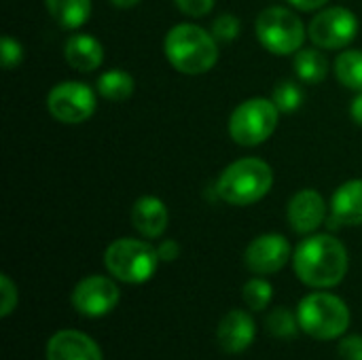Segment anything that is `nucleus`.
Returning a JSON list of instances; mask_svg holds the SVG:
<instances>
[{
  "label": "nucleus",
  "instance_id": "nucleus-1",
  "mask_svg": "<svg viewBox=\"0 0 362 360\" xmlns=\"http://www.w3.org/2000/svg\"><path fill=\"white\" fill-rule=\"evenodd\" d=\"M293 267L305 286L333 289L348 274V250L329 233H312L297 246Z\"/></svg>",
  "mask_w": 362,
  "mask_h": 360
},
{
  "label": "nucleus",
  "instance_id": "nucleus-2",
  "mask_svg": "<svg viewBox=\"0 0 362 360\" xmlns=\"http://www.w3.org/2000/svg\"><path fill=\"white\" fill-rule=\"evenodd\" d=\"M165 59L180 74L197 76L210 72L218 62V40L197 23H178L163 38Z\"/></svg>",
  "mask_w": 362,
  "mask_h": 360
},
{
  "label": "nucleus",
  "instance_id": "nucleus-3",
  "mask_svg": "<svg viewBox=\"0 0 362 360\" xmlns=\"http://www.w3.org/2000/svg\"><path fill=\"white\" fill-rule=\"evenodd\" d=\"M274 187V170L259 157H244L223 170L216 180V193L231 206H252Z\"/></svg>",
  "mask_w": 362,
  "mask_h": 360
},
{
  "label": "nucleus",
  "instance_id": "nucleus-4",
  "mask_svg": "<svg viewBox=\"0 0 362 360\" xmlns=\"http://www.w3.org/2000/svg\"><path fill=\"white\" fill-rule=\"evenodd\" d=\"M297 316L301 331L320 342L337 339L350 327V310L344 299L325 291L303 297L297 308Z\"/></svg>",
  "mask_w": 362,
  "mask_h": 360
},
{
  "label": "nucleus",
  "instance_id": "nucleus-5",
  "mask_svg": "<svg viewBox=\"0 0 362 360\" xmlns=\"http://www.w3.org/2000/svg\"><path fill=\"white\" fill-rule=\"evenodd\" d=\"M159 252L144 240L121 238L115 240L104 252V265L108 274L125 284L148 282L159 265Z\"/></svg>",
  "mask_w": 362,
  "mask_h": 360
},
{
  "label": "nucleus",
  "instance_id": "nucleus-6",
  "mask_svg": "<svg viewBox=\"0 0 362 360\" xmlns=\"http://www.w3.org/2000/svg\"><path fill=\"white\" fill-rule=\"evenodd\" d=\"M280 121V110L269 98H248L229 117V136L235 144L252 149L267 142Z\"/></svg>",
  "mask_w": 362,
  "mask_h": 360
},
{
  "label": "nucleus",
  "instance_id": "nucleus-7",
  "mask_svg": "<svg viewBox=\"0 0 362 360\" xmlns=\"http://www.w3.org/2000/svg\"><path fill=\"white\" fill-rule=\"evenodd\" d=\"M259 42L274 55H295L303 49L305 42V25L297 13L286 6H267L259 13L257 23Z\"/></svg>",
  "mask_w": 362,
  "mask_h": 360
},
{
  "label": "nucleus",
  "instance_id": "nucleus-8",
  "mask_svg": "<svg viewBox=\"0 0 362 360\" xmlns=\"http://www.w3.org/2000/svg\"><path fill=\"white\" fill-rule=\"evenodd\" d=\"M98 106L95 91L81 81H62L47 93L49 115L66 125H78L91 119Z\"/></svg>",
  "mask_w": 362,
  "mask_h": 360
},
{
  "label": "nucleus",
  "instance_id": "nucleus-9",
  "mask_svg": "<svg viewBox=\"0 0 362 360\" xmlns=\"http://www.w3.org/2000/svg\"><path fill=\"white\" fill-rule=\"evenodd\" d=\"M356 34L358 17L346 6L320 8L308 25V38L325 51L348 47L356 38Z\"/></svg>",
  "mask_w": 362,
  "mask_h": 360
},
{
  "label": "nucleus",
  "instance_id": "nucleus-10",
  "mask_svg": "<svg viewBox=\"0 0 362 360\" xmlns=\"http://www.w3.org/2000/svg\"><path fill=\"white\" fill-rule=\"evenodd\" d=\"M121 299V291L112 278L87 276L72 291V306L85 318H102L110 314Z\"/></svg>",
  "mask_w": 362,
  "mask_h": 360
},
{
  "label": "nucleus",
  "instance_id": "nucleus-11",
  "mask_svg": "<svg viewBox=\"0 0 362 360\" xmlns=\"http://www.w3.org/2000/svg\"><path fill=\"white\" fill-rule=\"evenodd\" d=\"M291 252V242L282 233H263L248 244L244 263L252 274L269 276L278 274L288 263Z\"/></svg>",
  "mask_w": 362,
  "mask_h": 360
},
{
  "label": "nucleus",
  "instance_id": "nucleus-12",
  "mask_svg": "<svg viewBox=\"0 0 362 360\" xmlns=\"http://www.w3.org/2000/svg\"><path fill=\"white\" fill-rule=\"evenodd\" d=\"M286 219L295 233L312 236L327 219V202L322 193L316 189L297 191L286 206Z\"/></svg>",
  "mask_w": 362,
  "mask_h": 360
},
{
  "label": "nucleus",
  "instance_id": "nucleus-13",
  "mask_svg": "<svg viewBox=\"0 0 362 360\" xmlns=\"http://www.w3.org/2000/svg\"><path fill=\"white\" fill-rule=\"evenodd\" d=\"M257 337V325L255 318L244 310H231L223 320L218 323L216 339L218 346L227 354H242L246 352Z\"/></svg>",
  "mask_w": 362,
  "mask_h": 360
},
{
  "label": "nucleus",
  "instance_id": "nucleus-14",
  "mask_svg": "<svg viewBox=\"0 0 362 360\" xmlns=\"http://www.w3.org/2000/svg\"><path fill=\"white\" fill-rule=\"evenodd\" d=\"M47 360H104L98 344L76 331V329H64L57 331L47 342Z\"/></svg>",
  "mask_w": 362,
  "mask_h": 360
},
{
  "label": "nucleus",
  "instance_id": "nucleus-15",
  "mask_svg": "<svg viewBox=\"0 0 362 360\" xmlns=\"http://www.w3.org/2000/svg\"><path fill=\"white\" fill-rule=\"evenodd\" d=\"M132 225L146 240L161 238L170 225L168 206L155 195H144L136 199V204L132 206Z\"/></svg>",
  "mask_w": 362,
  "mask_h": 360
},
{
  "label": "nucleus",
  "instance_id": "nucleus-16",
  "mask_svg": "<svg viewBox=\"0 0 362 360\" xmlns=\"http://www.w3.org/2000/svg\"><path fill=\"white\" fill-rule=\"evenodd\" d=\"M64 57L76 72H93L104 62V45L91 34H72L64 42Z\"/></svg>",
  "mask_w": 362,
  "mask_h": 360
},
{
  "label": "nucleus",
  "instance_id": "nucleus-17",
  "mask_svg": "<svg viewBox=\"0 0 362 360\" xmlns=\"http://www.w3.org/2000/svg\"><path fill=\"white\" fill-rule=\"evenodd\" d=\"M331 221L337 225H362V178L348 180L331 197Z\"/></svg>",
  "mask_w": 362,
  "mask_h": 360
},
{
  "label": "nucleus",
  "instance_id": "nucleus-18",
  "mask_svg": "<svg viewBox=\"0 0 362 360\" xmlns=\"http://www.w3.org/2000/svg\"><path fill=\"white\" fill-rule=\"evenodd\" d=\"M47 13L64 30H76L89 21L91 0H45Z\"/></svg>",
  "mask_w": 362,
  "mask_h": 360
},
{
  "label": "nucleus",
  "instance_id": "nucleus-19",
  "mask_svg": "<svg viewBox=\"0 0 362 360\" xmlns=\"http://www.w3.org/2000/svg\"><path fill=\"white\" fill-rule=\"evenodd\" d=\"M295 74L299 76L301 83L316 85L327 79L329 74V59L322 53L320 47H310V49H299L295 53Z\"/></svg>",
  "mask_w": 362,
  "mask_h": 360
},
{
  "label": "nucleus",
  "instance_id": "nucleus-20",
  "mask_svg": "<svg viewBox=\"0 0 362 360\" xmlns=\"http://www.w3.org/2000/svg\"><path fill=\"white\" fill-rule=\"evenodd\" d=\"M95 85H98V93L108 102H123V100L132 98L136 91L134 76L121 68H112V70L104 72L102 76H98Z\"/></svg>",
  "mask_w": 362,
  "mask_h": 360
},
{
  "label": "nucleus",
  "instance_id": "nucleus-21",
  "mask_svg": "<svg viewBox=\"0 0 362 360\" xmlns=\"http://www.w3.org/2000/svg\"><path fill=\"white\" fill-rule=\"evenodd\" d=\"M335 79L352 89V91H362V49H348L337 55L333 64Z\"/></svg>",
  "mask_w": 362,
  "mask_h": 360
},
{
  "label": "nucleus",
  "instance_id": "nucleus-22",
  "mask_svg": "<svg viewBox=\"0 0 362 360\" xmlns=\"http://www.w3.org/2000/svg\"><path fill=\"white\" fill-rule=\"evenodd\" d=\"M265 327H267V331H269L274 337H278V339H295L297 333H299V329H301L299 316L293 314V312L286 310V308H276V310L267 316Z\"/></svg>",
  "mask_w": 362,
  "mask_h": 360
},
{
  "label": "nucleus",
  "instance_id": "nucleus-23",
  "mask_svg": "<svg viewBox=\"0 0 362 360\" xmlns=\"http://www.w3.org/2000/svg\"><path fill=\"white\" fill-rule=\"evenodd\" d=\"M303 98H305V93H303V89H301V85H299V83H293V81H282V83H278L276 89H274V93H272L274 104H276L278 110L284 112V115L299 110L301 104H303Z\"/></svg>",
  "mask_w": 362,
  "mask_h": 360
},
{
  "label": "nucleus",
  "instance_id": "nucleus-24",
  "mask_svg": "<svg viewBox=\"0 0 362 360\" xmlns=\"http://www.w3.org/2000/svg\"><path fill=\"white\" fill-rule=\"evenodd\" d=\"M242 297H244V303L248 306V310L263 312L274 297V286L265 278H252L244 284Z\"/></svg>",
  "mask_w": 362,
  "mask_h": 360
},
{
  "label": "nucleus",
  "instance_id": "nucleus-25",
  "mask_svg": "<svg viewBox=\"0 0 362 360\" xmlns=\"http://www.w3.org/2000/svg\"><path fill=\"white\" fill-rule=\"evenodd\" d=\"M210 32L218 42H233L240 36V19L231 13H223L212 21Z\"/></svg>",
  "mask_w": 362,
  "mask_h": 360
},
{
  "label": "nucleus",
  "instance_id": "nucleus-26",
  "mask_svg": "<svg viewBox=\"0 0 362 360\" xmlns=\"http://www.w3.org/2000/svg\"><path fill=\"white\" fill-rule=\"evenodd\" d=\"M0 59H2V68L4 70H13L23 62V47L19 40H15L13 36H2L0 42Z\"/></svg>",
  "mask_w": 362,
  "mask_h": 360
},
{
  "label": "nucleus",
  "instance_id": "nucleus-27",
  "mask_svg": "<svg viewBox=\"0 0 362 360\" xmlns=\"http://www.w3.org/2000/svg\"><path fill=\"white\" fill-rule=\"evenodd\" d=\"M0 297H2L0 299V316L6 318L17 308V301H19L17 286H15V282L6 274L0 276Z\"/></svg>",
  "mask_w": 362,
  "mask_h": 360
},
{
  "label": "nucleus",
  "instance_id": "nucleus-28",
  "mask_svg": "<svg viewBox=\"0 0 362 360\" xmlns=\"http://www.w3.org/2000/svg\"><path fill=\"white\" fill-rule=\"evenodd\" d=\"M178 11L187 17H204L214 8V0H174Z\"/></svg>",
  "mask_w": 362,
  "mask_h": 360
},
{
  "label": "nucleus",
  "instance_id": "nucleus-29",
  "mask_svg": "<svg viewBox=\"0 0 362 360\" xmlns=\"http://www.w3.org/2000/svg\"><path fill=\"white\" fill-rule=\"evenodd\" d=\"M339 356L344 360H362V337L348 335L339 344Z\"/></svg>",
  "mask_w": 362,
  "mask_h": 360
},
{
  "label": "nucleus",
  "instance_id": "nucleus-30",
  "mask_svg": "<svg viewBox=\"0 0 362 360\" xmlns=\"http://www.w3.org/2000/svg\"><path fill=\"white\" fill-rule=\"evenodd\" d=\"M157 252H159V259L161 261H176L180 257V244L176 240H165L157 246Z\"/></svg>",
  "mask_w": 362,
  "mask_h": 360
},
{
  "label": "nucleus",
  "instance_id": "nucleus-31",
  "mask_svg": "<svg viewBox=\"0 0 362 360\" xmlns=\"http://www.w3.org/2000/svg\"><path fill=\"white\" fill-rule=\"evenodd\" d=\"M295 8L299 11H305V13H312V11H320L327 6L329 0H288Z\"/></svg>",
  "mask_w": 362,
  "mask_h": 360
},
{
  "label": "nucleus",
  "instance_id": "nucleus-32",
  "mask_svg": "<svg viewBox=\"0 0 362 360\" xmlns=\"http://www.w3.org/2000/svg\"><path fill=\"white\" fill-rule=\"evenodd\" d=\"M350 117H352V121H354L356 125H361L362 127V91H358L356 98L350 102Z\"/></svg>",
  "mask_w": 362,
  "mask_h": 360
},
{
  "label": "nucleus",
  "instance_id": "nucleus-33",
  "mask_svg": "<svg viewBox=\"0 0 362 360\" xmlns=\"http://www.w3.org/2000/svg\"><path fill=\"white\" fill-rule=\"evenodd\" d=\"M140 0H110V4L112 6H117V8H132V6H136Z\"/></svg>",
  "mask_w": 362,
  "mask_h": 360
}]
</instances>
